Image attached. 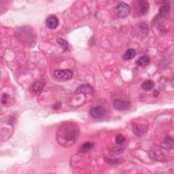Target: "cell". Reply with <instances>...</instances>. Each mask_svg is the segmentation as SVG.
<instances>
[{
  "label": "cell",
  "mask_w": 174,
  "mask_h": 174,
  "mask_svg": "<svg viewBox=\"0 0 174 174\" xmlns=\"http://www.w3.org/2000/svg\"><path fill=\"white\" fill-rule=\"evenodd\" d=\"M141 87H142L143 89L146 90H151L154 87V82L152 80H148L144 81L142 83V85H141Z\"/></svg>",
  "instance_id": "cell-15"
},
{
  "label": "cell",
  "mask_w": 174,
  "mask_h": 174,
  "mask_svg": "<svg viewBox=\"0 0 174 174\" xmlns=\"http://www.w3.org/2000/svg\"><path fill=\"white\" fill-rule=\"evenodd\" d=\"M8 95H7V94H3L2 98V102L3 105H5L7 102V99H8Z\"/></svg>",
  "instance_id": "cell-20"
},
{
  "label": "cell",
  "mask_w": 174,
  "mask_h": 174,
  "mask_svg": "<svg viewBox=\"0 0 174 174\" xmlns=\"http://www.w3.org/2000/svg\"><path fill=\"white\" fill-rule=\"evenodd\" d=\"M125 140V137L122 135H118L117 137H116V143H117L118 145L122 144Z\"/></svg>",
  "instance_id": "cell-19"
},
{
  "label": "cell",
  "mask_w": 174,
  "mask_h": 174,
  "mask_svg": "<svg viewBox=\"0 0 174 174\" xmlns=\"http://www.w3.org/2000/svg\"><path fill=\"white\" fill-rule=\"evenodd\" d=\"M125 147L124 145H122V144H119L118 146H116L114 147L111 150V154H115V155H118L121 154L123 152V151L125 150Z\"/></svg>",
  "instance_id": "cell-13"
},
{
  "label": "cell",
  "mask_w": 174,
  "mask_h": 174,
  "mask_svg": "<svg viewBox=\"0 0 174 174\" xmlns=\"http://www.w3.org/2000/svg\"><path fill=\"white\" fill-rule=\"evenodd\" d=\"M94 144L92 142H86L84 144H82L80 147V152H85L86 151H89L93 148Z\"/></svg>",
  "instance_id": "cell-17"
},
{
  "label": "cell",
  "mask_w": 174,
  "mask_h": 174,
  "mask_svg": "<svg viewBox=\"0 0 174 174\" xmlns=\"http://www.w3.org/2000/svg\"><path fill=\"white\" fill-rule=\"evenodd\" d=\"M116 12H117V16L119 18L124 19L129 14L130 7L127 3L125 2H121L116 8Z\"/></svg>",
  "instance_id": "cell-2"
},
{
  "label": "cell",
  "mask_w": 174,
  "mask_h": 174,
  "mask_svg": "<svg viewBox=\"0 0 174 174\" xmlns=\"http://www.w3.org/2000/svg\"><path fill=\"white\" fill-rule=\"evenodd\" d=\"M80 129L74 122H63L58 127L57 131V141L63 147H70L74 145L78 139Z\"/></svg>",
  "instance_id": "cell-1"
},
{
  "label": "cell",
  "mask_w": 174,
  "mask_h": 174,
  "mask_svg": "<svg viewBox=\"0 0 174 174\" xmlns=\"http://www.w3.org/2000/svg\"><path fill=\"white\" fill-rule=\"evenodd\" d=\"M54 76L55 78L62 80H70L73 77V73L70 70H61L54 71Z\"/></svg>",
  "instance_id": "cell-3"
},
{
  "label": "cell",
  "mask_w": 174,
  "mask_h": 174,
  "mask_svg": "<svg viewBox=\"0 0 174 174\" xmlns=\"http://www.w3.org/2000/svg\"><path fill=\"white\" fill-rule=\"evenodd\" d=\"M136 54V51L133 48H129L122 55V59L125 61H128L132 59L133 58L135 57Z\"/></svg>",
  "instance_id": "cell-11"
},
{
  "label": "cell",
  "mask_w": 174,
  "mask_h": 174,
  "mask_svg": "<svg viewBox=\"0 0 174 174\" xmlns=\"http://www.w3.org/2000/svg\"><path fill=\"white\" fill-rule=\"evenodd\" d=\"M163 148H165V149H167V150L172 149V148H173V140L169 139V138L165 139V140L163 141Z\"/></svg>",
  "instance_id": "cell-16"
},
{
  "label": "cell",
  "mask_w": 174,
  "mask_h": 174,
  "mask_svg": "<svg viewBox=\"0 0 174 174\" xmlns=\"http://www.w3.org/2000/svg\"><path fill=\"white\" fill-rule=\"evenodd\" d=\"M169 9H170L169 5H168V4L163 5L160 8V10H159V16H160L161 17L165 16L169 13Z\"/></svg>",
  "instance_id": "cell-14"
},
{
  "label": "cell",
  "mask_w": 174,
  "mask_h": 174,
  "mask_svg": "<svg viewBox=\"0 0 174 174\" xmlns=\"http://www.w3.org/2000/svg\"><path fill=\"white\" fill-rule=\"evenodd\" d=\"M57 41L60 46H62V48L64 49V50H69V48H70L69 43L66 40H65V39L62 38H58Z\"/></svg>",
  "instance_id": "cell-18"
},
{
  "label": "cell",
  "mask_w": 174,
  "mask_h": 174,
  "mask_svg": "<svg viewBox=\"0 0 174 174\" xmlns=\"http://www.w3.org/2000/svg\"><path fill=\"white\" fill-rule=\"evenodd\" d=\"M114 107L118 110L125 111L127 110L130 108V103L127 101L123 100H114L113 102Z\"/></svg>",
  "instance_id": "cell-5"
},
{
  "label": "cell",
  "mask_w": 174,
  "mask_h": 174,
  "mask_svg": "<svg viewBox=\"0 0 174 174\" xmlns=\"http://www.w3.org/2000/svg\"><path fill=\"white\" fill-rule=\"evenodd\" d=\"M44 84L42 82H36L35 84L33 85L32 89L35 94H39L42 92V90L44 89Z\"/></svg>",
  "instance_id": "cell-12"
},
{
  "label": "cell",
  "mask_w": 174,
  "mask_h": 174,
  "mask_svg": "<svg viewBox=\"0 0 174 174\" xmlns=\"http://www.w3.org/2000/svg\"><path fill=\"white\" fill-rule=\"evenodd\" d=\"M150 57L148 56H141L136 61V64L140 67H146L150 63Z\"/></svg>",
  "instance_id": "cell-10"
},
{
  "label": "cell",
  "mask_w": 174,
  "mask_h": 174,
  "mask_svg": "<svg viewBox=\"0 0 174 174\" xmlns=\"http://www.w3.org/2000/svg\"><path fill=\"white\" fill-rule=\"evenodd\" d=\"M93 92V89L89 85H83L76 89V93H92Z\"/></svg>",
  "instance_id": "cell-9"
},
{
  "label": "cell",
  "mask_w": 174,
  "mask_h": 174,
  "mask_svg": "<svg viewBox=\"0 0 174 174\" xmlns=\"http://www.w3.org/2000/svg\"><path fill=\"white\" fill-rule=\"evenodd\" d=\"M105 110L101 106H96L93 108L90 111V114L91 117L95 118H99L103 116Z\"/></svg>",
  "instance_id": "cell-7"
},
{
  "label": "cell",
  "mask_w": 174,
  "mask_h": 174,
  "mask_svg": "<svg viewBox=\"0 0 174 174\" xmlns=\"http://www.w3.org/2000/svg\"><path fill=\"white\" fill-rule=\"evenodd\" d=\"M148 127L146 125H143L141 123H134L133 125V132L135 135L141 137L146 134L148 131Z\"/></svg>",
  "instance_id": "cell-4"
},
{
  "label": "cell",
  "mask_w": 174,
  "mask_h": 174,
  "mask_svg": "<svg viewBox=\"0 0 174 174\" xmlns=\"http://www.w3.org/2000/svg\"><path fill=\"white\" fill-rule=\"evenodd\" d=\"M59 21L55 16H50L46 21V27L50 30H54L59 26Z\"/></svg>",
  "instance_id": "cell-6"
},
{
  "label": "cell",
  "mask_w": 174,
  "mask_h": 174,
  "mask_svg": "<svg viewBox=\"0 0 174 174\" xmlns=\"http://www.w3.org/2000/svg\"><path fill=\"white\" fill-rule=\"evenodd\" d=\"M138 8L141 15L146 14L148 12V10H149V3L146 0H141L138 2Z\"/></svg>",
  "instance_id": "cell-8"
}]
</instances>
